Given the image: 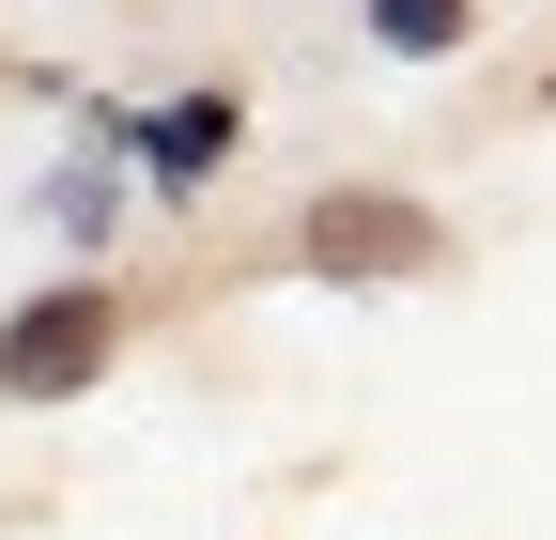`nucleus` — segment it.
I'll use <instances>...</instances> for the list:
<instances>
[{"mask_svg": "<svg viewBox=\"0 0 556 540\" xmlns=\"http://www.w3.org/2000/svg\"><path fill=\"white\" fill-rule=\"evenodd\" d=\"M124 356V294L109 279H47L31 309H0V401H78Z\"/></svg>", "mask_w": 556, "mask_h": 540, "instance_id": "1", "label": "nucleus"}, {"mask_svg": "<svg viewBox=\"0 0 556 540\" xmlns=\"http://www.w3.org/2000/svg\"><path fill=\"white\" fill-rule=\"evenodd\" d=\"M294 262L340 279V294H356V279H433V262H448V217L402 201V185H325L309 217H294Z\"/></svg>", "mask_w": 556, "mask_h": 540, "instance_id": "2", "label": "nucleus"}, {"mask_svg": "<svg viewBox=\"0 0 556 540\" xmlns=\"http://www.w3.org/2000/svg\"><path fill=\"white\" fill-rule=\"evenodd\" d=\"M217 140H232V108L201 93V108H170V124H155V170H170V185H201V170H217Z\"/></svg>", "mask_w": 556, "mask_h": 540, "instance_id": "3", "label": "nucleus"}, {"mask_svg": "<svg viewBox=\"0 0 556 540\" xmlns=\"http://www.w3.org/2000/svg\"><path fill=\"white\" fill-rule=\"evenodd\" d=\"M371 31H387L402 62H448V47H464V0H371Z\"/></svg>", "mask_w": 556, "mask_h": 540, "instance_id": "4", "label": "nucleus"}]
</instances>
